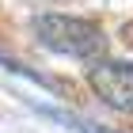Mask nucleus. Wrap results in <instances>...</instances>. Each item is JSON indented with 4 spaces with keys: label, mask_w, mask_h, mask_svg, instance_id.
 Segmentation results:
<instances>
[{
    "label": "nucleus",
    "mask_w": 133,
    "mask_h": 133,
    "mask_svg": "<svg viewBox=\"0 0 133 133\" xmlns=\"http://www.w3.org/2000/svg\"><path fill=\"white\" fill-rule=\"evenodd\" d=\"M34 34L46 50L76 57V61H95L107 53V34L91 19H76V15H38Z\"/></svg>",
    "instance_id": "obj_1"
},
{
    "label": "nucleus",
    "mask_w": 133,
    "mask_h": 133,
    "mask_svg": "<svg viewBox=\"0 0 133 133\" xmlns=\"http://www.w3.org/2000/svg\"><path fill=\"white\" fill-rule=\"evenodd\" d=\"M88 84L107 107L133 114V65L129 61H103L88 69Z\"/></svg>",
    "instance_id": "obj_2"
},
{
    "label": "nucleus",
    "mask_w": 133,
    "mask_h": 133,
    "mask_svg": "<svg viewBox=\"0 0 133 133\" xmlns=\"http://www.w3.org/2000/svg\"><path fill=\"white\" fill-rule=\"evenodd\" d=\"M38 114H46V118H53L57 125H69L72 133H114V129H107V125H99V122H88V118H76V114L53 110V107H38Z\"/></svg>",
    "instance_id": "obj_3"
}]
</instances>
